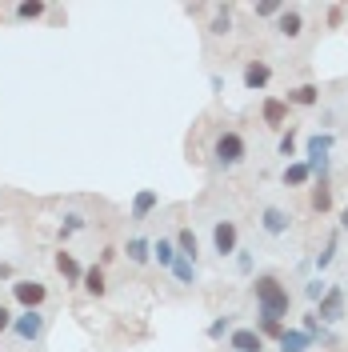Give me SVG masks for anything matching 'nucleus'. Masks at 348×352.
<instances>
[{
  "instance_id": "nucleus-25",
  "label": "nucleus",
  "mask_w": 348,
  "mask_h": 352,
  "mask_svg": "<svg viewBox=\"0 0 348 352\" xmlns=\"http://www.w3.org/2000/svg\"><path fill=\"white\" fill-rule=\"evenodd\" d=\"M17 16H21V21H41L44 0H24V4H17Z\"/></svg>"
},
{
  "instance_id": "nucleus-10",
  "label": "nucleus",
  "mask_w": 348,
  "mask_h": 352,
  "mask_svg": "<svg viewBox=\"0 0 348 352\" xmlns=\"http://www.w3.org/2000/svg\"><path fill=\"white\" fill-rule=\"evenodd\" d=\"M268 80H272V68L264 65V60H248V65H244V88H248V92H261Z\"/></svg>"
},
{
  "instance_id": "nucleus-19",
  "label": "nucleus",
  "mask_w": 348,
  "mask_h": 352,
  "mask_svg": "<svg viewBox=\"0 0 348 352\" xmlns=\"http://www.w3.org/2000/svg\"><path fill=\"white\" fill-rule=\"evenodd\" d=\"M168 272H173L180 285H196V261H188V256H176Z\"/></svg>"
},
{
  "instance_id": "nucleus-31",
  "label": "nucleus",
  "mask_w": 348,
  "mask_h": 352,
  "mask_svg": "<svg viewBox=\"0 0 348 352\" xmlns=\"http://www.w3.org/2000/svg\"><path fill=\"white\" fill-rule=\"evenodd\" d=\"M325 292H328V288L320 285V280H312V285L305 288V296H308V300H320V296H325Z\"/></svg>"
},
{
  "instance_id": "nucleus-23",
  "label": "nucleus",
  "mask_w": 348,
  "mask_h": 352,
  "mask_svg": "<svg viewBox=\"0 0 348 352\" xmlns=\"http://www.w3.org/2000/svg\"><path fill=\"white\" fill-rule=\"evenodd\" d=\"M85 224H88V220L80 217V212H65V217H61V241H68V236H76V232H80Z\"/></svg>"
},
{
  "instance_id": "nucleus-34",
  "label": "nucleus",
  "mask_w": 348,
  "mask_h": 352,
  "mask_svg": "<svg viewBox=\"0 0 348 352\" xmlns=\"http://www.w3.org/2000/svg\"><path fill=\"white\" fill-rule=\"evenodd\" d=\"M237 252H240V248H237ZM240 272H248V268H252V256H248V252H240Z\"/></svg>"
},
{
  "instance_id": "nucleus-4",
  "label": "nucleus",
  "mask_w": 348,
  "mask_h": 352,
  "mask_svg": "<svg viewBox=\"0 0 348 352\" xmlns=\"http://www.w3.org/2000/svg\"><path fill=\"white\" fill-rule=\"evenodd\" d=\"M345 316V292L340 288H328L325 296L316 300V320H325V324H336Z\"/></svg>"
},
{
  "instance_id": "nucleus-28",
  "label": "nucleus",
  "mask_w": 348,
  "mask_h": 352,
  "mask_svg": "<svg viewBox=\"0 0 348 352\" xmlns=\"http://www.w3.org/2000/svg\"><path fill=\"white\" fill-rule=\"evenodd\" d=\"M284 4H276V0H264V4H257V16H281Z\"/></svg>"
},
{
  "instance_id": "nucleus-14",
  "label": "nucleus",
  "mask_w": 348,
  "mask_h": 352,
  "mask_svg": "<svg viewBox=\"0 0 348 352\" xmlns=\"http://www.w3.org/2000/svg\"><path fill=\"white\" fill-rule=\"evenodd\" d=\"M124 256H129L132 264H149V261H153V241H144V236H132V241L124 244Z\"/></svg>"
},
{
  "instance_id": "nucleus-22",
  "label": "nucleus",
  "mask_w": 348,
  "mask_h": 352,
  "mask_svg": "<svg viewBox=\"0 0 348 352\" xmlns=\"http://www.w3.org/2000/svg\"><path fill=\"white\" fill-rule=\"evenodd\" d=\"M208 32H213V36H228V32H232V8H228V4L217 8V21L208 24Z\"/></svg>"
},
{
  "instance_id": "nucleus-1",
  "label": "nucleus",
  "mask_w": 348,
  "mask_h": 352,
  "mask_svg": "<svg viewBox=\"0 0 348 352\" xmlns=\"http://www.w3.org/2000/svg\"><path fill=\"white\" fill-rule=\"evenodd\" d=\"M252 292H257V305H261V316H264V320H281V324H284V316H288V305H292L288 288H284L276 276H257Z\"/></svg>"
},
{
  "instance_id": "nucleus-29",
  "label": "nucleus",
  "mask_w": 348,
  "mask_h": 352,
  "mask_svg": "<svg viewBox=\"0 0 348 352\" xmlns=\"http://www.w3.org/2000/svg\"><path fill=\"white\" fill-rule=\"evenodd\" d=\"M296 153V136H292V132H284L281 136V156H292Z\"/></svg>"
},
{
  "instance_id": "nucleus-27",
  "label": "nucleus",
  "mask_w": 348,
  "mask_h": 352,
  "mask_svg": "<svg viewBox=\"0 0 348 352\" xmlns=\"http://www.w3.org/2000/svg\"><path fill=\"white\" fill-rule=\"evenodd\" d=\"M257 332H261V336H276V340H281L284 324H281V320H264V316H261V329H257Z\"/></svg>"
},
{
  "instance_id": "nucleus-8",
  "label": "nucleus",
  "mask_w": 348,
  "mask_h": 352,
  "mask_svg": "<svg viewBox=\"0 0 348 352\" xmlns=\"http://www.w3.org/2000/svg\"><path fill=\"white\" fill-rule=\"evenodd\" d=\"M228 349H232V352H261L264 349V336L257 329H232V332H228Z\"/></svg>"
},
{
  "instance_id": "nucleus-24",
  "label": "nucleus",
  "mask_w": 348,
  "mask_h": 352,
  "mask_svg": "<svg viewBox=\"0 0 348 352\" xmlns=\"http://www.w3.org/2000/svg\"><path fill=\"white\" fill-rule=\"evenodd\" d=\"M312 208H316V212H328V208H332V192H328L325 176H320V184L312 188Z\"/></svg>"
},
{
  "instance_id": "nucleus-3",
  "label": "nucleus",
  "mask_w": 348,
  "mask_h": 352,
  "mask_svg": "<svg viewBox=\"0 0 348 352\" xmlns=\"http://www.w3.org/2000/svg\"><path fill=\"white\" fill-rule=\"evenodd\" d=\"M213 156H217L220 168H237V164H244V156H248V144H244L240 132H220L217 144H213Z\"/></svg>"
},
{
  "instance_id": "nucleus-32",
  "label": "nucleus",
  "mask_w": 348,
  "mask_h": 352,
  "mask_svg": "<svg viewBox=\"0 0 348 352\" xmlns=\"http://www.w3.org/2000/svg\"><path fill=\"white\" fill-rule=\"evenodd\" d=\"M345 21V8H340V4H332V8H328V24H340Z\"/></svg>"
},
{
  "instance_id": "nucleus-2",
  "label": "nucleus",
  "mask_w": 348,
  "mask_h": 352,
  "mask_svg": "<svg viewBox=\"0 0 348 352\" xmlns=\"http://www.w3.org/2000/svg\"><path fill=\"white\" fill-rule=\"evenodd\" d=\"M12 336L21 340V344H41L44 332H48V316H44L41 308H28V312H21V316H12Z\"/></svg>"
},
{
  "instance_id": "nucleus-5",
  "label": "nucleus",
  "mask_w": 348,
  "mask_h": 352,
  "mask_svg": "<svg viewBox=\"0 0 348 352\" xmlns=\"http://www.w3.org/2000/svg\"><path fill=\"white\" fill-rule=\"evenodd\" d=\"M12 296H17V305L28 312V308H41V305H44L48 288H44L41 280H17V285H12Z\"/></svg>"
},
{
  "instance_id": "nucleus-26",
  "label": "nucleus",
  "mask_w": 348,
  "mask_h": 352,
  "mask_svg": "<svg viewBox=\"0 0 348 352\" xmlns=\"http://www.w3.org/2000/svg\"><path fill=\"white\" fill-rule=\"evenodd\" d=\"M228 332H232V316H217V320L208 324V336H213V340H220V336H228Z\"/></svg>"
},
{
  "instance_id": "nucleus-20",
  "label": "nucleus",
  "mask_w": 348,
  "mask_h": 352,
  "mask_svg": "<svg viewBox=\"0 0 348 352\" xmlns=\"http://www.w3.org/2000/svg\"><path fill=\"white\" fill-rule=\"evenodd\" d=\"M316 100H320L316 85H301V88H292V92H288V104H301V109H312Z\"/></svg>"
},
{
  "instance_id": "nucleus-30",
  "label": "nucleus",
  "mask_w": 348,
  "mask_h": 352,
  "mask_svg": "<svg viewBox=\"0 0 348 352\" xmlns=\"http://www.w3.org/2000/svg\"><path fill=\"white\" fill-rule=\"evenodd\" d=\"M332 252H336V241H328V244H325V252L316 256V264H320V268H328V264H332Z\"/></svg>"
},
{
  "instance_id": "nucleus-16",
  "label": "nucleus",
  "mask_w": 348,
  "mask_h": 352,
  "mask_svg": "<svg viewBox=\"0 0 348 352\" xmlns=\"http://www.w3.org/2000/svg\"><path fill=\"white\" fill-rule=\"evenodd\" d=\"M80 288H85L88 296H105V292H109L105 268H100V264H96V268H88V272H85V280H80Z\"/></svg>"
},
{
  "instance_id": "nucleus-9",
  "label": "nucleus",
  "mask_w": 348,
  "mask_h": 352,
  "mask_svg": "<svg viewBox=\"0 0 348 352\" xmlns=\"http://www.w3.org/2000/svg\"><path fill=\"white\" fill-rule=\"evenodd\" d=\"M156 204H160V197H156L153 188H140V192L132 197V212H129V217L140 224V220H149V217L156 212Z\"/></svg>"
},
{
  "instance_id": "nucleus-6",
  "label": "nucleus",
  "mask_w": 348,
  "mask_h": 352,
  "mask_svg": "<svg viewBox=\"0 0 348 352\" xmlns=\"http://www.w3.org/2000/svg\"><path fill=\"white\" fill-rule=\"evenodd\" d=\"M237 224L232 220H217L213 224V252H220V256H232L237 252Z\"/></svg>"
},
{
  "instance_id": "nucleus-7",
  "label": "nucleus",
  "mask_w": 348,
  "mask_h": 352,
  "mask_svg": "<svg viewBox=\"0 0 348 352\" xmlns=\"http://www.w3.org/2000/svg\"><path fill=\"white\" fill-rule=\"evenodd\" d=\"M261 228L268 232V236H284L288 228H292V217L284 212V208H276V204H268L261 212Z\"/></svg>"
},
{
  "instance_id": "nucleus-18",
  "label": "nucleus",
  "mask_w": 348,
  "mask_h": 352,
  "mask_svg": "<svg viewBox=\"0 0 348 352\" xmlns=\"http://www.w3.org/2000/svg\"><path fill=\"white\" fill-rule=\"evenodd\" d=\"M153 261L160 264V268H173V261H176L173 236H160V241H153Z\"/></svg>"
},
{
  "instance_id": "nucleus-17",
  "label": "nucleus",
  "mask_w": 348,
  "mask_h": 352,
  "mask_svg": "<svg viewBox=\"0 0 348 352\" xmlns=\"http://www.w3.org/2000/svg\"><path fill=\"white\" fill-rule=\"evenodd\" d=\"M261 116H264V124H272V129H281L284 120H288V104L284 100H264V109H261Z\"/></svg>"
},
{
  "instance_id": "nucleus-13",
  "label": "nucleus",
  "mask_w": 348,
  "mask_h": 352,
  "mask_svg": "<svg viewBox=\"0 0 348 352\" xmlns=\"http://www.w3.org/2000/svg\"><path fill=\"white\" fill-rule=\"evenodd\" d=\"M276 344H281V352H305V349H312V336L305 329H284V336Z\"/></svg>"
},
{
  "instance_id": "nucleus-35",
  "label": "nucleus",
  "mask_w": 348,
  "mask_h": 352,
  "mask_svg": "<svg viewBox=\"0 0 348 352\" xmlns=\"http://www.w3.org/2000/svg\"><path fill=\"white\" fill-rule=\"evenodd\" d=\"M340 224H345V232H348V208H345V212H340Z\"/></svg>"
},
{
  "instance_id": "nucleus-11",
  "label": "nucleus",
  "mask_w": 348,
  "mask_h": 352,
  "mask_svg": "<svg viewBox=\"0 0 348 352\" xmlns=\"http://www.w3.org/2000/svg\"><path fill=\"white\" fill-rule=\"evenodd\" d=\"M56 272L65 276L68 285H80V280H85V268L76 264V256H72V252H56Z\"/></svg>"
},
{
  "instance_id": "nucleus-21",
  "label": "nucleus",
  "mask_w": 348,
  "mask_h": 352,
  "mask_svg": "<svg viewBox=\"0 0 348 352\" xmlns=\"http://www.w3.org/2000/svg\"><path fill=\"white\" fill-rule=\"evenodd\" d=\"M308 180H312V168H308L305 160H296V164L284 168V184H292V188H296V184H308Z\"/></svg>"
},
{
  "instance_id": "nucleus-15",
  "label": "nucleus",
  "mask_w": 348,
  "mask_h": 352,
  "mask_svg": "<svg viewBox=\"0 0 348 352\" xmlns=\"http://www.w3.org/2000/svg\"><path fill=\"white\" fill-rule=\"evenodd\" d=\"M173 244H176V256H188V261H196V252H200V241H196L193 228H180L173 236Z\"/></svg>"
},
{
  "instance_id": "nucleus-33",
  "label": "nucleus",
  "mask_w": 348,
  "mask_h": 352,
  "mask_svg": "<svg viewBox=\"0 0 348 352\" xmlns=\"http://www.w3.org/2000/svg\"><path fill=\"white\" fill-rule=\"evenodd\" d=\"M8 329H12V312L0 305V332H8Z\"/></svg>"
},
{
  "instance_id": "nucleus-12",
  "label": "nucleus",
  "mask_w": 348,
  "mask_h": 352,
  "mask_svg": "<svg viewBox=\"0 0 348 352\" xmlns=\"http://www.w3.org/2000/svg\"><path fill=\"white\" fill-rule=\"evenodd\" d=\"M276 28H281V36L296 41V36L305 32V21H301V12H296V8H284L281 16H276Z\"/></svg>"
}]
</instances>
